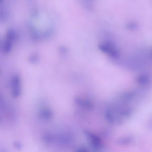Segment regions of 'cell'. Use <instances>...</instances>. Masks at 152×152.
Masks as SVG:
<instances>
[{"label":"cell","mask_w":152,"mask_h":152,"mask_svg":"<svg viewBox=\"0 0 152 152\" xmlns=\"http://www.w3.org/2000/svg\"><path fill=\"white\" fill-rule=\"evenodd\" d=\"M2 1V0H0V2L1 1Z\"/></svg>","instance_id":"3957f363"},{"label":"cell","mask_w":152,"mask_h":152,"mask_svg":"<svg viewBox=\"0 0 152 152\" xmlns=\"http://www.w3.org/2000/svg\"><path fill=\"white\" fill-rule=\"evenodd\" d=\"M101 50L107 54L110 55L112 58H117L119 56L118 52L116 50V47L112 43L105 42L100 45Z\"/></svg>","instance_id":"6da1fadb"},{"label":"cell","mask_w":152,"mask_h":152,"mask_svg":"<svg viewBox=\"0 0 152 152\" xmlns=\"http://www.w3.org/2000/svg\"><path fill=\"white\" fill-rule=\"evenodd\" d=\"M14 146L15 148L18 150H21L22 149V144L18 141L14 142Z\"/></svg>","instance_id":"7a4b0ae2"}]
</instances>
